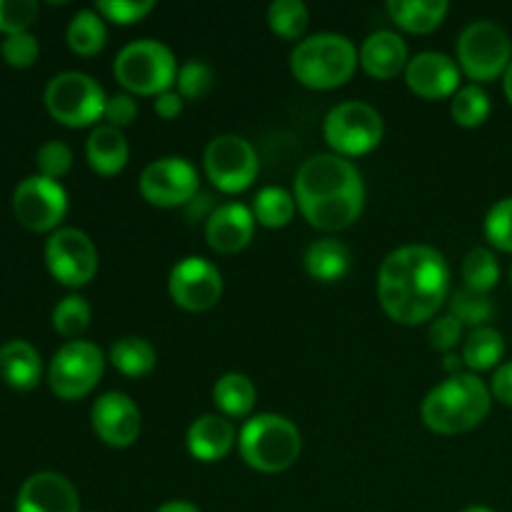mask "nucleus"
Segmentation results:
<instances>
[{
  "label": "nucleus",
  "instance_id": "nucleus-15",
  "mask_svg": "<svg viewBox=\"0 0 512 512\" xmlns=\"http://www.w3.org/2000/svg\"><path fill=\"white\" fill-rule=\"evenodd\" d=\"M138 185L150 205L178 208L198 195V173L185 158H160L143 170Z\"/></svg>",
  "mask_w": 512,
  "mask_h": 512
},
{
  "label": "nucleus",
  "instance_id": "nucleus-37",
  "mask_svg": "<svg viewBox=\"0 0 512 512\" xmlns=\"http://www.w3.org/2000/svg\"><path fill=\"white\" fill-rule=\"evenodd\" d=\"M175 85H178L180 98L198 100L213 88V70H210V65L200 63V60H188V63L180 65Z\"/></svg>",
  "mask_w": 512,
  "mask_h": 512
},
{
  "label": "nucleus",
  "instance_id": "nucleus-28",
  "mask_svg": "<svg viewBox=\"0 0 512 512\" xmlns=\"http://www.w3.org/2000/svg\"><path fill=\"white\" fill-rule=\"evenodd\" d=\"M505 355V340L503 335L495 328H475L473 333L468 335L463 348V363L468 365L470 370H490L503 360Z\"/></svg>",
  "mask_w": 512,
  "mask_h": 512
},
{
  "label": "nucleus",
  "instance_id": "nucleus-33",
  "mask_svg": "<svg viewBox=\"0 0 512 512\" xmlns=\"http://www.w3.org/2000/svg\"><path fill=\"white\" fill-rule=\"evenodd\" d=\"M268 23L275 35L285 40H298L310 23L305 3L300 0H275L268 8Z\"/></svg>",
  "mask_w": 512,
  "mask_h": 512
},
{
  "label": "nucleus",
  "instance_id": "nucleus-48",
  "mask_svg": "<svg viewBox=\"0 0 512 512\" xmlns=\"http://www.w3.org/2000/svg\"><path fill=\"white\" fill-rule=\"evenodd\" d=\"M503 85H505V95H508V100L512 103V60H510L508 70H505V80H503Z\"/></svg>",
  "mask_w": 512,
  "mask_h": 512
},
{
  "label": "nucleus",
  "instance_id": "nucleus-44",
  "mask_svg": "<svg viewBox=\"0 0 512 512\" xmlns=\"http://www.w3.org/2000/svg\"><path fill=\"white\" fill-rule=\"evenodd\" d=\"M490 393L500 400L503 405L512 408V360L510 363L500 365L493 375V385H490Z\"/></svg>",
  "mask_w": 512,
  "mask_h": 512
},
{
  "label": "nucleus",
  "instance_id": "nucleus-17",
  "mask_svg": "<svg viewBox=\"0 0 512 512\" xmlns=\"http://www.w3.org/2000/svg\"><path fill=\"white\" fill-rule=\"evenodd\" d=\"M405 80L410 90L425 100L450 98L458 93L460 85V68L453 58L445 53H418L405 68Z\"/></svg>",
  "mask_w": 512,
  "mask_h": 512
},
{
  "label": "nucleus",
  "instance_id": "nucleus-20",
  "mask_svg": "<svg viewBox=\"0 0 512 512\" xmlns=\"http://www.w3.org/2000/svg\"><path fill=\"white\" fill-rule=\"evenodd\" d=\"M360 63H363L365 73L373 75V78H395L410 63L405 40L393 30H378V33L368 35L363 48H360Z\"/></svg>",
  "mask_w": 512,
  "mask_h": 512
},
{
  "label": "nucleus",
  "instance_id": "nucleus-43",
  "mask_svg": "<svg viewBox=\"0 0 512 512\" xmlns=\"http://www.w3.org/2000/svg\"><path fill=\"white\" fill-rule=\"evenodd\" d=\"M135 115H138V103H135L130 93H115L110 95L108 103H105L103 118L108 120V125H113V128L120 130L123 125H130L135 120Z\"/></svg>",
  "mask_w": 512,
  "mask_h": 512
},
{
  "label": "nucleus",
  "instance_id": "nucleus-42",
  "mask_svg": "<svg viewBox=\"0 0 512 512\" xmlns=\"http://www.w3.org/2000/svg\"><path fill=\"white\" fill-rule=\"evenodd\" d=\"M428 335H430V345H433L435 350L450 353V350L463 340V323H460L455 315H443V318L433 320Z\"/></svg>",
  "mask_w": 512,
  "mask_h": 512
},
{
  "label": "nucleus",
  "instance_id": "nucleus-13",
  "mask_svg": "<svg viewBox=\"0 0 512 512\" xmlns=\"http://www.w3.org/2000/svg\"><path fill=\"white\" fill-rule=\"evenodd\" d=\"M205 173L223 193H240L258 175V155L240 135H218L205 150Z\"/></svg>",
  "mask_w": 512,
  "mask_h": 512
},
{
  "label": "nucleus",
  "instance_id": "nucleus-45",
  "mask_svg": "<svg viewBox=\"0 0 512 512\" xmlns=\"http://www.w3.org/2000/svg\"><path fill=\"white\" fill-rule=\"evenodd\" d=\"M155 113L165 120L178 118V115L183 113V98H180V93L168 90V93L158 95V98H155Z\"/></svg>",
  "mask_w": 512,
  "mask_h": 512
},
{
  "label": "nucleus",
  "instance_id": "nucleus-30",
  "mask_svg": "<svg viewBox=\"0 0 512 512\" xmlns=\"http://www.w3.org/2000/svg\"><path fill=\"white\" fill-rule=\"evenodd\" d=\"M253 215L265 228H285L295 215V198L283 188H263L255 195Z\"/></svg>",
  "mask_w": 512,
  "mask_h": 512
},
{
  "label": "nucleus",
  "instance_id": "nucleus-39",
  "mask_svg": "<svg viewBox=\"0 0 512 512\" xmlns=\"http://www.w3.org/2000/svg\"><path fill=\"white\" fill-rule=\"evenodd\" d=\"M153 8V0H100L95 5V13L118 25H133L153 13Z\"/></svg>",
  "mask_w": 512,
  "mask_h": 512
},
{
  "label": "nucleus",
  "instance_id": "nucleus-2",
  "mask_svg": "<svg viewBox=\"0 0 512 512\" xmlns=\"http://www.w3.org/2000/svg\"><path fill=\"white\" fill-rule=\"evenodd\" d=\"M295 203L313 228L325 233L343 230L363 213V178L343 155H313L295 175Z\"/></svg>",
  "mask_w": 512,
  "mask_h": 512
},
{
  "label": "nucleus",
  "instance_id": "nucleus-38",
  "mask_svg": "<svg viewBox=\"0 0 512 512\" xmlns=\"http://www.w3.org/2000/svg\"><path fill=\"white\" fill-rule=\"evenodd\" d=\"M35 18H38V3L35 0H0V33H28Z\"/></svg>",
  "mask_w": 512,
  "mask_h": 512
},
{
  "label": "nucleus",
  "instance_id": "nucleus-8",
  "mask_svg": "<svg viewBox=\"0 0 512 512\" xmlns=\"http://www.w3.org/2000/svg\"><path fill=\"white\" fill-rule=\"evenodd\" d=\"M512 43L505 28L493 20H475L458 38V63L475 83H490L508 70Z\"/></svg>",
  "mask_w": 512,
  "mask_h": 512
},
{
  "label": "nucleus",
  "instance_id": "nucleus-5",
  "mask_svg": "<svg viewBox=\"0 0 512 512\" xmlns=\"http://www.w3.org/2000/svg\"><path fill=\"white\" fill-rule=\"evenodd\" d=\"M240 455L258 473H283L303 450L300 430L283 415L263 413L250 418L240 430Z\"/></svg>",
  "mask_w": 512,
  "mask_h": 512
},
{
  "label": "nucleus",
  "instance_id": "nucleus-27",
  "mask_svg": "<svg viewBox=\"0 0 512 512\" xmlns=\"http://www.w3.org/2000/svg\"><path fill=\"white\" fill-rule=\"evenodd\" d=\"M110 363L128 378H143L158 363L153 345L143 338H120L110 348Z\"/></svg>",
  "mask_w": 512,
  "mask_h": 512
},
{
  "label": "nucleus",
  "instance_id": "nucleus-21",
  "mask_svg": "<svg viewBox=\"0 0 512 512\" xmlns=\"http://www.w3.org/2000/svg\"><path fill=\"white\" fill-rule=\"evenodd\" d=\"M235 445V428L225 415H203L188 430V450L203 463L223 460Z\"/></svg>",
  "mask_w": 512,
  "mask_h": 512
},
{
  "label": "nucleus",
  "instance_id": "nucleus-29",
  "mask_svg": "<svg viewBox=\"0 0 512 512\" xmlns=\"http://www.w3.org/2000/svg\"><path fill=\"white\" fill-rule=\"evenodd\" d=\"M65 38H68V45L73 53L90 58V55L103 50L105 40H108V30H105L103 18H100L95 10H80V13L70 20Z\"/></svg>",
  "mask_w": 512,
  "mask_h": 512
},
{
  "label": "nucleus",
  "instance_id": "nucleus-32",
  "mask_svg": "<svg viewBox=\"0 0 512 512\" xmlns=\"http://www.w3.org/2000/svg\"><path fill=\"white\" fill-rule=\"evenodd\" d=\"M450 113L453 120L463 128H478L488 120L490 115V98L478 83L465 85L458 93L453 95V103H450Z\"/></svg>",
  "mask_w": 512,
  "mask_h": 512
},
{
  "label": "nucleus",
  "instance_id": "nucleus-16",
  "mask_svg": "<svg viewBox=\"0 0 512 512\" xmlns=\"http://www.w3.org/2000/svg\"><path fill=\"white\" fill-rule=\"evenodd\" d=\"M93 430L110 448H128L140 435V410L125 393L100 395L90 410Z\"/></svg>",
  "mask_w": 512,
  "mask_h": 512
},
{
  "label": "nucleus",
  "instance_id": "nucleus-26",
  "mask_svg": "<svg viewBox=\"0 0 512 512\" xmlns=\"http://www.w3.org/2000/svg\"><path fill=\"white\" fill-rule=\"evenodd\" d=\"M213 400L225 418H245L255 408V385L248 375L228 373L215 383Z\"/></svg>",
  "mask_w": 512,
  "mask_h": 512
},
{
  "label": "nucleus",
  "instance_id": "nucleus-25",
  "mask_svg": "<svg viewBox=\"0 0 512 512\" xmlns=\"http://www.w3.org/2000/svg\"><path fill=\"white\" fill-rule=\"evenodd\" d=\"M350 268V253L340 240H315L305 253V270L320 283H335Z\"/></svg>",
  "mask_w": 512,
  "mask_h": 512
},
{
  "label": "nucleus",
  "instance_id": "nucleus-49",
  "mask_svg": "<svg viewBox=\"0 0 512 512\" xmlns=\"http://www.w3.org/2000/svg\"><path fill=\"white\" fill-rule=\"evenodd\" d=\"M463 512H493V510L485 508V505H470V508H465Z\"/></svg>",
  "mask_w": 512,
  "mask_h": 512
},
{
  "label": "nucleus",
  "instance_id": "nucleus-7",
  "mask_svg": "<svg viewBox=\"0 0 512 512\" xmlns=\"http://www.w3.org/2000/svg\"><path fill=\"white\" fill-rule=\"evenodd\" d=\"M105 103L108 98L98 80L78 70L55 75L45 88V108L60 125H68V128L93 125L95 120L103 118Z\"/></svg>",
  "mask_w": 512,
  "mask_h": 512
},
{
  "label": "nucleus",
  "instance_id": "nucleus-24",
  "mask_svg": "<svg viewBox=\"0 0 512 512\" xmlns=\"http://www.w3.org/2000/svg\"><path fill=\"white\" fill-rule=\"evenodd\" d=\"M448 0H390L388 13L393 23L408 33H433L448 15Z\"/></svg>",
  "mask_w": 512,
  "mask_h": 512
},
{
  "label": "nucleus",
  "instance_id": "nucleus-10",
  "mask_svg": "<svg viewBox=\"0 0 512 512\" xmlns=\"http://www.w3.org/2000/svg\"><path fill=\"white\" fill-rule=\"evenodd\" d=\"M103 370L105 358L98 345L88 340H70L50 360V390L60 400H80L100 383Z\"/></svg>",
  "mask_w": 512,
  "mask_h": 512
},
{
  "label": "nucleus",
  "instance_id": "nucleus-22",
  "mask_svg": "<svg viewBox=\"0 0 512 512\" xmlns=\"http://www.w3.org/2000/svg\"><path fill=\"white\" fill-rule=\"evenodd\" d=\"M0 378L13 390H33L43 378V360L28 340H8L0 348Z\"/></svg>",
  "mask_w": 512,
  "mask_h": 512
},
{
  "label": "nucleus",
  "instance_id": "nucleus-4",
  "mask_svg": "<svg viewBox=\"0 0 512 512\" xmlns=\"http://www.w3.org/2000/svg\"><path fill=\"white\" fill-rule=\"evenodd\" d=\"M358 65V50L345 35L318 33L298 43L290 55V70L313 90H333L345 85Z\"/></svg>",
  "mask_w": 512,
  "mask_h": 512
},
{
  "label": "nucleus",
  "instance_id": "nucleus-14",
  "mask_svg": "<svg viewBox=\"0 0 512 512\" xmlns=\"http://www.w3.org/2000/svg\"><path fill=\"white\" fill-rule=\"evenodd\" d=\"M168 290L178 308L188 313H203L213 308L223 295V275L210 260L190 255L170 270Z\"/></svg>",
  "mask_w": 512,
  "mask_h": 512
},
{
  "label": "nucleus",
  "instance_id": "nucleus-41",
  "mask_svg": "<svg viewBox=\"0 0 512 512\" xmlns=\"http://www.w3.org/2000/svg\"><path fill=\"white\" fill-rule=\"evenodd\" d=\"M0 55L13 68H30L40 55L38 38L33 33L5 35V40L0 43Z\"/></svg>",
  "mask_w": 512,
  "mask_h": 512
},
{
  "label": "nucleus",
  "instance_id": "nucleus-46",
  "mask_svg": "<svg viewBox=\"0 0 512 512\" xmlns=\"http://www.w3.org/2000/svg\"><path fill=\"white\" fill-rule=\"evenodd\" d=\"M155 512H200L193 503H185V500H173V503L160 505Z\"/></svg>",
  "mask_w": 512,
  "mask_h": 512
},
{
  "label": "nucleus",
  "instance_id": "nucleus-19",
  "mask_svg": "<svg viewBox=\"0 0 512 512\" xmlns=\"http://www.w3.org/2000/svg\"><path fill=\"white\" fill-rule=\"evenodd\" d=\"M255 233V215L245 205L228 203L220 205L210 213L208 225H205V238L215 253L233 255L243 250L253 240Z\"/></svg>",
  "mask_w": 512,
  "mask_h": 512
},
{
  "label": "nucleus",
  "instance_id": "nucleus-31",
  "mask_svg": "<svg viewBox=\"0 0 512 512\" xmlns=\"http://www.w3.org/2000/svg\"><path fill=\"white\" fill-rule=\"evenodd\" d=\"M465 288L475 293H490L500 280V263L488 248H475L463 260Z\"/></svg>",
  "mask_w": 512,
  "mask_h": 512
},
{
  "label": "nucleus",
  "instance_id": "nucleus-11",
  "mask_svg": "<svg viewBox=\"0 0 512 512\" xmlns=\"http://www.w3.org/2000/svg\"><path fill=\"white\" fill-rule=\"evenodd\" d=\"M45 265L58 283L83 288L98 273V250L78 228H60L45 245Z\"/></svg>",
  "mask_w": 512,
  "mask_h": 512
},
{
  "label": "nucleus",
  "instance_id": "nucleus-18",
  "mask_svg": "<svg viewBox=\"0 0 512 512\" xmlns=\"http://www.w3.org/2000/svg\"><path fill=\"white\" fill-rule=\"evenodd\" d=\"M15 512H80L78 490L58 473H35L20 485Z\"/></svg>",
  "mask_w": 512,
  "mask_h": 512
},
{
  "label": "nucleus",
  "instance_id": "nucleus-3",
  "mask_svg": "<svg viewBox=\"0 0 512 512\" xmlns=\"http://www.w3.org/2000/svg\"><path fill=\"white\" fill-rule=\"evenodd\" d=\"M490 405L493 393L478 375H450L423 400V420L433 433H468L488 418Z\"/></svg>",
  "mask_w": 512,
  "mask_h": 512
},
{
  "label": "nucleus",
  "instance_id": "nucleus-1",
  "mask_svg": "<svg viewBox=\"0 0 512 512\" xmlns=\"http://www.w3.org/2000/svg\"><path fill=\"white\" fill-rule=\"evenodd\" d=\"M448 290V260L430 245H405L393 250L380 265V305L400 325H420L433 320L448 300Z\"/></svg>",
  "mask_w": 512,
  "mask_h": 512
},
{
  "label": "nucleus",
  "instance_id": "nucleus-6",
  "mask_svg": "<svg viewBox=\"0 0 512 512\" xmlns=\"http://www.w3.org/2000/svg\"><path fill=\"white\" fill-rule=\"evenodd\" d=\"M115 80L128 93L163 95L178 78V63L168 45L158 40H135L125 45L113 65Z\"/></svg>",
  "mask_w": 512,
  "mask_h": 512
},
{
  "label": "nucleus",
  "instance_id": "nucleus-36",
  "mask_svg": "<svg viewBox=\"0 0 512 512\" xmlns=\"http://www.w3.org/2000/svg\"><path fill=\"white\" fill-rule=\"evenodd\" d=\"M485 235L490 245L503 253H512V198H503L490 208L485 218Z\"/></svg>",
  "mask_w": 512,
  "mask_h": 512
},
{
  "label": "nucleus",
  "instance_id": "nucleus-40",
  "mask_svg": "<svg viewBox=\"0 0 512 512\" xmlns=\"http://www.w3.org/2000/svg\"><path fill=\"white\" fill-rule=\"evenodd\" d=\"M35 165H38L40 170L38 175L58 180L73 168V150L65 143H60V140H48L45 145H40L38 155H35Z\"/></svg>",
  "mask_w": 512,
  "mask_h": 512
},
{
  "label": "nucleus",
  "instance_id": "nucleus-34",
  "mask_svg": "<svg viewBox=\"0 0 512 512\" xmlns=\"http://www.w3.org/2000/svg\"><path fill=\"white\" fill-rule=\"evenodd\" d=\"M90 325V305L88 300L80 295H68L60 300L53 310V328L58 330L63 338L75 340L88 330Z\"/></svg>",
  "mask_w": 512,
  "mask_h": 512
},
{
  "label": "nucleus",
  "instance_id": "nucleus-23",
  "mask_svg": "<svg viewBox=\"0 0 512 512\" xmlns=\"http://www.w3.org/2000/svg\"><path fill=\"white\" fill-rule=\"evenodd\" d=\"M85 155H88V163L95 173L115 175L128 163V140L113 125H98L90 133L88 145H85Z\"/></svg>",
  "mask_w": 512,
  "mask_h": 512
},
{
  "label": "nucleus",
  "instance_id": "nucleus-47",
  "mask_svg": "<svg viewBox=\"0 0 512 512\" xmlns=\"http://www.w3.org/2000/svg\"><path fill=\"white\" fill-rule=\"evenodd\" d=\"M460 360L463 358H455V355H445V370H448L450 375H460Z\"/></svg>",
  "mask_w": 512,
  "mask_h": 512
},
{
  "label": "nucleus",
  "instance_id": "nucleus-50",
  "mask_svg": "<svg viewBox=\"0 0 512 512\" xmlns=\"http://www.w3.org/2000/svg\"><path fill=\"white\" fill-rule=\"evenodd\" d=\"M510 283H512V268H510Z\"/></svg>",
  "mask_w": 512,
  "mask_h": 512
},
{
  "label": "nucleus",
  "instance_id": "nucleus-35",
  "mask_svg": "<svg viewBox=\"0 0 512 512\" xmlns=\"http://www.w3.org/2000/svg\"><path fill=\"white\" fill-rule=\"evenodd\" d=\"M495 313L493 300L488 293H475V290L463 288L450 298V315L460 320L463 325H473V328H483Z\"/></svg>",
  "mask_w": 512,
  "mask_h": 512
},
{
  "label": "nucleus",
  "instance_id": "nucleus-12",
  "mask_svg": "<svg viewBox=\"0 0 512 512\" xmlns=\"http://www.w3.org/2000/svg\"><path fill=\"white\" fill-rule=\"evenodd\" d=\"M13 213L23 228L33 233H48L58 228L68 213V193L58 180L30 175L15 188Z\"/></svg>",
  "mask_w": 512,
  "mask_h": 512
},
{
  "label": "nucleus",
  "instance_id": "nucleus-9",
  "mask_svg": "<svg viewBox=\"0 0 512 512\" xmlns=\"http://www.w3.org/2000/svg\"><path fill=\"white\" fill-rule=\"evenodd\" d=\"M323 133L335 155L355 158V155H365L378 148L383 140V118L373 105L350 100L330 110Z\"/></svg>",
  "mask_w": 512,
  "mask_h": 512
}]
</instances>
